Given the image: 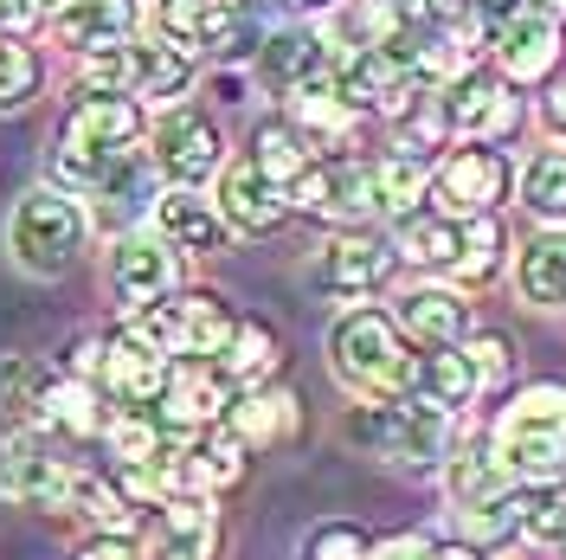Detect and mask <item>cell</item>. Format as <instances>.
<instances>
[{
	"label": "cell",
	"instance_id": "1",
	"mask_svg": "<svg viewBox=\"0 0 566 560\" xmlns=\"http://www.w3.org/2000/svg\"><path fill=\"white\" fill-rule=\"evenodd\" d=\"M148 136V116L136 97H116V91H77L71 110L59 116V142H52V175L65 194H97L104 175L136 155V142Z\"/></svg>",
	"mask_w": 566,
	"mask_h": 560
},
{
	"label": "cell",
	"instance_id": "2",
	"mask_svg": "<svg viewBox=\"0 0 566 560\" xmlns=\"http://www.w3.org/2000/svg\"><path fill=\"white\" fill-rule=\"evenodd\" d=\"M91 246V207L65 187H27L7 212V251L27 278H65Z\"/></svg>",
	"mask_w": 566,
	"mask_h": 560
},
{
	"label": "cell",
	"instance_id": "3",
	"mask_svg": "<svg viewBox=\"0 0 566 560\" xmlns=\"http://www.w3.org/2000/svg\"><path fill=\"white\" fill-rule=\"evenodd\" d=\"M495 464L522 484H566V386H528L495 419Z\"/></svg>",
	"mask_w": 566,
	"mask_h": 560
},
{
	"label": "cell",
	"instance_id": "4",
	"mask_svg": "<svg viewBox=\"0 0 566 560\" xmlns=\"http://www.w3.org/2000/svg\"><path fill=\"white\" fill-rule=\"evenodd\" d=\"M328 367H335V381L360 386L374 400H399V393H412L419 354L406 349V335L380 310H348L328 329Z\"/></svg>",
	"mask_w": 566,
	"mask_h": 560
},
{
	"label": "cell",
	"instance_id": "5",
	"mask_svg": "<svg viewBox=\"0 0 566 560\" xmlns=\"http://www.w3.org/2000/svg\"><path fill=\"white\" fill-rule=\"evenodd\" d=\"M129 329H136V335H142L155 354H168V361L212 367V361L226 354V342H232L239 315L226 310L212 290H175V297H161L155 310L129 315Z\"/></svg>",
	"mask_w": 566,
	"mask_h": 560
},
{
	"label": "cell",
	"instance_id": "6",
	"mask_svg": "<svg viewBox=\"0 0 566 560\" xmlns=\"http://www.w3.org/2000/svg\"><path fill=\"white\" fill-rule=\"evenodd\" d=\"M187 77H193V52L168 45L161 33H136L97 52V59H84V91H116V97H136V104L180 97Z\"/></svg>",
	"mask_w": 566,
	"mask_h": 560
},
{
	"label": "cell",
	"instance_id": "7",
	"mask_svg": "<svg viewBox=\"0 0 566 560\" xmlns=\"http://www.w3.org/2000/svg\"><path fill=\"white\" fill-rule=\"evenodd\" d=\"M142 142H148V162H155V175L168 187H200L207 175L226 168V136H219V123L207 110H193V104H168L148 123Z\"/></svg>",
	"mask_w": 566,
	"mask_h": 560
},
{
	"label": "cell",
	"instance_id": "8",
	"mask_svg": "<svg viewBox=\"0 0 566 560\" xmlns=\"http://www.w3.org/2000/svg\"><path fill=\"white\" fill-rule=\"evenodd\" d=\"M348 438L374 457H399V464H431L444 452V413L424 406H399V400H374L348 419Z\"/></svg>",
	"mask_w": 566,
	"mask_h": 560
},
{
	"label": "cell",
	"instance_id": "9",
	"mask_svg": "<svg viewBox=\"0 0 566 560\" xmlns=\"http://www.w3.org/2000/svg\"><path fill=\"white\" fill-rule=\"evenodd\" d=\"M104 278H109V297L129 303V315H142V310H155L161 297L180 290V251L168 239H155V232H123L109 246Z\"/></svg>",
	"mask_w": 566,
	"mask_h": 560
},
{
	"label": "cell",
	"instance_id": "10",
	"mask_svg": "<svg viewBox=\"0 0 566 560\" xmlns=\"http://www.w3.org/2000/svg\"><path fill=\"white\" fill-rule=\"evenodd\" d=\"M168 374H175V361H168V354H155L136 329L104 335V367H97V386H104L123 413H155V400L168 393Z\"/></svg>",
	"mask_w": 566,
	"mask_h": 560
},
{
	"label": "cell",
	"instance_id": "11",
	"mask_svg": "<svg viewBox=\"0 0 566 560\" xmlns=\"http://www.w3.org/2000/svg\"><path fill=\"white\" fill-rule=\"evenodd\" d=\"M232 406H239V393H232V381L219 367H175L168 393L155 400V425L168 438H200L219 419H232Z\"/></svg>",
	"mask_w": 566,
	"mask_h": 560
},
{
	"label": "cell",
	"instance_id": "12",
	"mask_svg": "<svg viewBox=\"0 0 566 560\" xmlns=\"http://www.w3.org/2000/svg\"><path fill=\"white\" fill-rule=\"evenodd\" d=\"M296 212H310V219H360V212H374V168L367 162H310L303 180L283 194Z\"/></svg>",
	"mask_w": 566,
	"mask_h": 560
},
{
	"label": "cell",
	"instance_id": "13",
	"mask_svg": "<svg viewBox=\"0 0 566 560\" xmlns=\"http://www.w3.org/2000/svg\"><path fill=\"white\" fill-rule=\"evenodd\" d=\"M77 490V470L65 457L39 452L27 438H7L0 445V502H20V509H71Z\"/></svg>",
	"mask_w": 566,
	"mask_h": 560
},
{
	"label": "cell",
	"instance_id": "14",
	"mask_svg": "<svg viewBox=\"0 0 566 560\" xmlns=\"http://www.w3.org/2000/svg\"><path fill=\"white\" fill-rule=\"evenodd\" d=\"M509 194V155L502 148H463L431 175V200L438 212H463V219H490V207Z\"/></svg>",
	"mask_w": 566,
	"mask_h": 560
},
{
	"label": "cell",
	"instance_id": "15",
	"mask_svg": "<svg viewBox=\"0 0 566 560\" xmlns=\"http://www.w3.org/2000/svg\"><path fill=\"white\" fill-rule=\"evenodd\" d=\"M219 554V516L200 496L161 502L142 528V560H212Z\"/></svg>",
	"mask_w": 566,
	"mask_h": 560
},
{
	"label": "cell",
	"instance_id": "16",
	"mask_svg": "<svg viewBox=\"0 0 566 560\" xmlns=\"http://www.w3.org/2000/svg\"><path fill=\"white\" fill-rule=\"evenodd\" d=\"M142 33V0H65L52 13V39L77 52V59H97L109 45Z\"/></svg>",
	"mask_w": 566,
	"mask_h": 560
},
{
	"label": "cell",
	"instance_id": "17",
	"mask_svg": "<svg viewBox=\"0 0 566 560\" xmlns=\"http://www.w3.org/2000/svg\"><path fill=\"white\" fill-rule=\"evenodd\" d=\"M212 207H219V219H226V232H277L283 212H290V200H283V187H271V180L245 162H226L219 168V194H212Z\"/></svg>",
	"mask_w": 566,
	"mask_h": 560
},
{
	"label": "cell",
	"instance_id": "18",
	"mask_svg": "<svg viewBox=\"0 0 566 560\" xmlns=\"http://www.w3.org/2000/svg\"><path fill=\"white\" fill-rule=\"evenodd\" d=\"M148 219H155V239H168L187 258H212V251L226 246V219H219V207L200 187H161Z\"/></svg>",
	"mask_w": 566,
	"mask_h": 560
},
{
	"label": "cell",
	"instance_id": "19",
	"mask_svg": "<svg viewBox=\"0 0 566 560\" xmlns=\"http://www.w3.org/2000/svg\"><path fill=\"white\" fill-rule=\"evenodd\" d=\"M392 258L399 251L387 239H374V232H342V239H328L316 258V283L322 290H335V297H367V290H380L392 278Z\"/></svg>",
	"mask_w": 566,
	"mask_h": 560
},
{
	"label": "cell",
	"instance_id": "20",
	"mask_svg": "<svg viewBox=\"0 0 566 560\" xmlns=\"http://www.w3.org/2000/svg\"><path fill=\"white\" fill-rule=\"evenodd\" d=\"M438 110H444V123L458 129V136L470 142H495V136H509L515 129V116H522V104L495 84V77H458L451 84V97H438Z\"/></svg>",
	"mask_w": 566,
	"mask_h": 560
},
{
	"label": "cell",
	"instance_id": "21",
	"mask_svg": "<svg viewBox=\"0 0 566 560\" xmlns=\"http://www.w3.org/2000/svg\"><path fill=\"white\" fill-rule=\"evenodd\" d=\"M495 59L515 84H534V77H547L560 65V27L541 20V13H509L502 33H495Z\"/></svg>",
	"mask_w": 566,
	"mask_h": 560
},
{
	"label": "cell",
	"instance_id": "22",
	"mask_svg": "<svg viewBox=\"0 0 566 560\" xmlns=\"http://www.w3.org/2000/svg\"><path fill=\"white\" fill-rule=\"evenodd\" d=\"M258 65H264V77L271 84H283V91H303V84H316L322 65H328V45H322V33H310V27H283V33H264V45H258Z\"/></svg>",
	"mask_w": 566,
	"mask_h": 560
},
{
	"label": "cell",
	"instance_id": "23",
	"mask_svg": "<svg viewBox=\"0 0 566 560\" xmlns=\"http://www.w3.org/2000/svg\"><path fill=\"white\" fill-rule=\"evenodd\" d=\"M470 393H476V381H470V361H463L458 349H431L419 354V374H412V406H424V413H458V406H470Z\"/></svg>",
	"mask_w": 566,
	"mask_h": 560
},
{
	"label": "cell",
	"instance_id": "24",
	"mask_svg": "<svg viewBox=\"0 0 566 560\" xmlns=\"http://www.w3.org/2000/svg\"><path fill=\"white\" fill-rule=\"evenodd\" d=\"M39 425L45 432H65V438H91V432H104V400H97V386L91 381H45L39 393Z\"/></svg>",
	"mask_w": 566,
	"mask_h": 560
},
{
	"label": "cell",
	"instance_id": "25",
	"mask_svg": "<svg viewBox=\"0 0 566 560\" xmlns=\"http://www.w3.org/2000/svg\"><path fill=\"white\" fill-rule=\"evenodd\" d=\"M399 322H406L412 335H424L431 349H444V342H458V335H463L470 310H463L458 290H444V283H419V290L399 303Z\"/></svg>",
	"mask_w": 566,
	"mask_h": 560
},
{
	"label": "cell",
	"instance_id": "26",
	"mask_svg": "<svg viewBox=\"0 0 566 560\" xmlns=\"http://www.w3.org/2000/svg\"><path fill=\"white\" fill-rule=\"evenodd\" d=\"M212 367L232 381V393H251V386L277 367V335H271L264 322H239V329H232V342H226V354H219Z\"/></svg>",
	"mask_w": 566,
	"mask_h": 560
},
{
	"label": "cell",
	"instance_id": "27",
	"mask_svg": "<svg viewBox=\"0 0 566 560\" xmlns=\"http://www.w3.org/2000/svg\"><path fill=\"white\" fill-rule=\"evenodd\" d=\"M245 477V445L232 438V432H207V438H193L187 445V490H226V484H239Z\"/></svg>",
	"mask_w": 566,
	"mask_h": 560
},
{
	"label": "cell",
	"instance_id": "28",
	"mask_svg": "<svg viewBox=\"0 0 566 560\" xmlns=\"http://www.w3.org/2000/svg\"><path fill=\"white\" fill-rule=\"evenodd\" d=\"M283 432H296V393H239V406H232L239 445H271Z\"/></svg>",
	"mask_w": 566,
	"mask_h": 560
},
{
	"label": "cell",
	"instance_id": "29",
	"mask_svg": "<svg viewBox=\"0 0 566 560\" xmlns=\"http://www.w3.org/2000/svg\"><path fill=\"white\" fill-rule=\"evenodd\" d=\"M515 278H522V297L528 303H566V232H541L522 251Z\"/></svg>",
	"mask_w": 566,
	"mask_h": 560
},
{
	"label": "cell",
	"instance_id": "30",
	"mask_svg": "<svg viewBox=\"0 0 566 560\" xmlns=\"http://www.w3.org/2000/svg\"><path fill=\"white\" fill-rule=\"evenodd\" d=\"M251 168L271 180V187L290 194V187L303 180V168H310V148H303V136H296L290 123H264L258 142H251Z\"/></svg>",
	"mask_w": 566,
	"mask_h": 560
},
{
	"label": "cell",
	"instance_id": "31",
	"mask_svg": "<svg viewBox=\"0 0 566 560\" xmlns=\"http://www.w3.org/2000/svg\"><path fill=\"white\" fill-rule=\"evenodd\" d=\"M522 207L547 226H566V148H541L522 168Z\"/></svg>",
	"mask_w": 566,
	"mask_h": 560
},
{
	"label": "cell",
	"instance_id": "32",
	"mask_svg": "<svg viewBox=\"0 0 566 560\" xmlns=\"http://www.w3.org/2000/svg\"><path fill=\"white\" fill-rule=\"evenodd\" d=\"M104 445H109V457H116V470H136V464H155L175 438L155 425V413H116V419L104 425Z\"/></svg>",
	"mask_w": 566,
	"mask_h": 560
},
{
	"label": "cell",
	"instance_id": "33",
	"mask_svg": "<svg viewBox=\"0 0 566 560\" xmlns=\"http://www.w3.org/2000/svg\"><path fill=\"white\" fill-rule=\"evenodd\" d=\"M39 84H45V59L20 39H0V116L27 110L39 97Z\"/></svg>",
	"mask_w": 566,
	"mask_h": 560
},
{
	"label": "cell",
	"instance_id": "34",
	"mask_svg": "<svg viewBox=\"0 0 566 560\" xmlns=\"http://www.w3.org/2000/svg\"><path fill=\"white\" fill-rule=\"evenodd\" d=\"M71 509H77V516H91V522H97V535H129V528H136L129 496L116 490V484H104V477H91V470H77Z\"/></svg>",
	"mask_w": 566,
	"mask_h": 560
},
{
	"label": "cell",
	"instance_id": "35",
	"mask_svg": "<svg viewBox=\"0 0 566 560\" xmlns=\"http://www.w3.org/2000/svg\"><path fill=\"white\" fill-rule=\"evenodd\" d=\"M399 251L419 258V265H458L463 226H451L444 212H438V219H406V226H399Z\"/></svg>",
	"mask_w": 566,
	"mask_h": 560
},
{
	"label": "cell",
	"instance_id": "36",
	"mask_svg": "<svg viewBox=\"0 0 566 560\" xmlns=\"http://www.w3.org/2000/svg\"><path fill=\"white\" fill-rule=\"evenodd\" d=\"M522 516H528V496H490V502H470L463 509V528H470V541H509V535H522Z\"/></svg>",
	"mask_w": 566,
	"mask_h": 560
},
{
	"label": "cell",
	"instance_id": "37",
	"mask_svg": "<svg viewBox=\"0 0 566 560\" xmlns=\"http://www.w3.org/2000/svg\"><path fill=\"white\" fill-rule=\"evenodd\" d=\"M424 187H431V175H424L419 155H392V162H380V168H374V200H380V207H392V212H406Z\"/></svg>",
	"mask_w": 566,
	"mask_h": 560
},
{
	"label": "cell",
	"instance_id": "38",
	"mask_svg": "<svg viewBox=\"0 0 566 560\" xmlns=\"http://www.w3.org/2000/svg\"><path fill=\"white\" fill-rule=\"evenodd\" d=\"M495 265H502V219H470V226H463V251H458L451 271L476 283V278H490Z\"/></svg>",
	"mask_w": 566,
	"mask_h": 560
},
{
	"label": "cell",
	"instance_id": "39",
	"mask_svg": "<svg viewBox=\"0 0 566 560\" xmlns=\"http://www.w3.org/2000/svg\"><path fill=\"white\" fill-rule=\"evenodd\" d=\"M463 361H470V381L476 386H495V381H509L515 349H509V335H476V342L463 349Z\"/></svg>",
	"mask_w": 566,
	"mask_h": 560
},
{
	"label": "cell",
	"instance_id": "40",
	"mask_svg": "<svg viewBox=\"0 0 566 560\" xmlns=\"http://www.w3.org/2000/svg\"><path fill=\"white\" fill-rule=\"evenodd\" d=\"M65 0H0V39H20L39 33V27H52V13H59Z\"/></svg>",
	"mask_w": 566,
	"mask_h": 560
},
{
	"label": "cell",
	"instance_id": "41",
	"mask_svg": "<svg viewBox=\"0 0 566 560\" xmlns=\"http://www.w3.org/2000/svg\"><path fill=\"white\" fill-rule=\"evenodd\" d=\"M310 560H367V535L348 522H328L310 535Z\"/></svg>",
	"mask_w": 566,
	"mask_h": 560
},
{
	"label": "cell",
	"instance_id": "42",
	"mask_svg": "<svg viewBox=\"0 0 566 560\" xmlns=\"http://www.w3.org/2000/svg\"><path fill=\"white\" fill-rule=\"evenodd\" d=\"M71 560H142V548L129 541V535H91Z\"/></svg>",
	"mask_w": 566,
	"mask_h": 560
},
{
	"label": "cell",
	"instance_id": "43",
	"mask_svg": "<svg viewBox=\"0 0 566 560\" xmlns=\"http://www.w3.org/2000/svg\"><path fill=\"white\" fill-rule=\"evenodd\" d=\"M424 554H431V541H424V535H399V541H387L374 560H424Z\"/></svg>",
	"mask_w": 566,
	"mask_h": 560
},
{
	"label": "cell",
	"instance_id": "44",
	"mask_svg": "<svg viewBox=\"0 0 566 560\" xmlns=\"http://www.w3.org/2000/svg\"><path fill=\"white\" fill-rule=\"evenodd\" d=\"M212 97H219V104H245V77L219 71V77H212Z\"/></svg>",
	"mask_w": 566,
	"mask_h": 560
},
{
	"label": "cell",
	"instance_id": "45",
	"mask_svg": "<svg viewBox=\"0 0 566 560\" xmlns=\"http://www.w3.org/2000/svg\"><path fill=\"white\" fill-rule=\"evenodd\" d=\"M528 13H541V20H554V27H560V20H566V0H528Z\"/></svg>",
	"mask_w": 566,
	"mask_h": 560
},
{
	"label": "cell",
	"instance_id": "46",
	"mask_svg": "<svg viewBox=\"0 0 566 560\" xmlns=\"http://www.w3.org/2000/svg\"><path fill=\"white\" fill-rule=\"evenodd\" d=\"M547 123L566 136V91H554V97H547Z\"/></svg>",
	"mask_w": 566,
	"mask_h": 560
},
{
	"label": "cell",
	"instance_id": "47",
	"mask_svg": "<svg viewBox=\"0 0 566 560\" xmlns=\"http://www.w3.org/2000/svg\"><path fill=\"white\" fill-rule=\"evenodd\" d=\"M424 560H476V548H431Z\"/></svg>",
	"mask_w": 566,
	"mask_h": 560
},
{
	"label": "cell",
	"instance_id": "48",
	"mask_svg": "<svg viewBox=\"0 0 566 560\" xmlns=\"http://www.w3.org/2000/svg\"><path fill=\"white\" fill-rule=\"evenodd\" d=\"M283 13H316V7H328V0H277Z\"/></svg>",
	"mask_w": 566,
	"mask_h": 560
},
{
	"label": "cell",
	"instance_id": "49",
	"mask_svg": "<svg viewBox=\"0 0 566 560\" xmlns=\"http://www.w3.org/2000/svg\"><path fill=\"white\" fill-rule=\"evenodd\" d=\"M554 554H560V560H566V528H560V541H554Z\"/></svg>",
	"mask_w": 566,
	"mask_h": 560
},
{
	"label": "cell",
	"instance_id": "50",
	"mask_svg": "<svg viewBox=\"0 0 566 560\" xmlns=\"http://www.w3.org/2000/svg\"><path fill=\"white\" fill-rule=\"evenodd\" d=\"M490 7H515V0H490Z\"/></svg>",
	"mask_w": 566,
	"mask_h": 560
}]
</instances>
